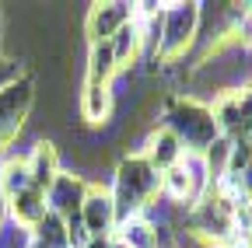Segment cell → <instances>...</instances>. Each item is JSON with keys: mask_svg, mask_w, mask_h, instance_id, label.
Wrapping results in <instances>:
<instances>
[{"mask_svg": "<svg viewBox=\"0 0 252 248\" xmlns=\"http://www.w3.org/2000/svg\"><path fill=\"white\" fill-rule=\"evenodd\" d=\"M109 193H112L119 220L140 217L147 206L158 203V196H161V175L147 165V158L140 150H130V154H123V158L112 165Z\"/></svg>", "mask_w": 252, "mask_h": 248, "instance_id": "6da1fadb", "label": "cell"}, {"mask_svg": "<svg viewBox=\"0 0 252 248\" xmlns=\"http://www.w3.org/2000/svg\"><path fill=\"white\" fill-rule=\"evenodd\" d=\"M161 122L182 140L186 154H203V150L220 137L210 105L189 98V95H186V98H172V102L165 105V119H161Z\"/></svg>", "mask_w": 252, "mask_h": 248, "instance_id": "7a4b0ae2", "label": "cell"}, {"mask_svg": "<svg viewBox=\"0 0 252 248\" xmlns=\"http://www.w3.org/2000/svg\"><path fill=\"white\" fill-rule=\"evenodd\" d=\"M200 21H203V4H165L161 42H158V67L179 63V59L196 46Z\"/></svg>", "mask_w": 252, "mask_h": 248, "instance_id": "3957f363", "label": "cell"}, {"mask_svg": "<svg viewBox=\"0 0 252 248\" xmlns=\"http://www.w3.org/2000/svg\"><path fill=\"white\" fill-rule=\"evenodd\" d=\"M214 122L228 140H252V87L224 91L210 102Z\"/></svg>", "mask_w": 252, "mask_h": 248, "instance_id": "277c9868", "label": "cell"}, {"mask_svg": "<svg viewBox=\"0 0 252 248\" xmlns=\"http://www.w3.org/2000/svg\"><path fill=\"white\" fill-rule=\"evenodd\" d=\"M77 220H81V227L88 231L91 241L116 234L119 213H116V203H112V193H109V182H88V193H84V203L77 210Z\"/></svg>", "mask_w": 252, "mask_h": 248, "instance_id": "5b68a950", "label": "cell"}, {"mask_svg": "<svg viewBox=\"0 0 252 248\" xmlns=\"http://www.w3.org/2000/svg\"><path fill=\"white\" fill-rule=\"evenodd\" d=\"M32 102H35V81L28 74L0 91V150L21 133L25 119L32 112Z\"/></svg>", "mask_w": 252, "mask_h": 248, "instance_id": "8992f818", "label": "cell"}, {"mask_svg": "<svg viewBox=\"0 0 252 248\" xmlns=\"http://www.w3.org/2000/svg\"><path fill=\"white\" fill-rule=\"evenodd\" d=\"M133 21V4L123 0H109V4H91L84 14V32H88V46L94 42H112V35L123 25Z\"/></svg>", "mask_w": 252, "mask_h": 248, "instance_id": "52a82bcc", "label": "cell"}, {"mask_svg": "<svg viewBox=\"0 0 252 248\" xmlns=\"http://www.w3.org/2000/svg\"><path fill=\"white\" fill-rule=\"evenodd\" d=\"M140 154L147 158V165H151L158 175H161V171L182 165L186 147H182V140L165 126V122H154V126L144 133V140H140Z\"/></svg>", "mask_w": 252, "mask_h": 248, "instance_id": "ba28073f", "label": "cell"}, {"mask_svg": "<svg viewBox=\"0 0 252 248\" xmlns=\"http://www.w3.org/2000/svg\"><path fill=\"white\" fill-rule=\"evenodd\" d=\"M84 193H88L84 175L63 168V171L53 178V185L46 189V206H49V213L63 217V220H70V217H77V210H81V203H84Z\"/></svg>", "mask_w": 252, "mask_h": 248, "instance_id": "9c48e42d", "label": "cell"}, {"mask_svg": "<svg viewBox=\"0 0 252 248\" xmlns=\"http://www.w3.org/2000/svg\"><path fill=\"white\" fill-rule=\"evenodd\" d=\"M25 165H28L32 185L42 189V193L53 185V178L63 171V158H60V150H56L53 140H35V143H32L28 154H25Z\"/></svg>", "mask_w": 252, "mask_h": 248, "instance_id": "30bf717a", "label": "cell"}, {"mask_svg": "<svg viewBox=\"0 0 252 248\" xmlns=\"http://www.w3.org/2000/svg\"><path fill=\"white\" fill-rule=\"evenodd\" d=\"M4 210H7L11 224H14L18 231H32V227H35L42 217L49 213V206H46V193L35 189V185H28V189H21L18 196H11V199L4 203Z\"/></svg>", "mask_w": 252, "mask_h": 248, "instance_id": "8fae6325", "label": "cell"}, {"mask_svg": "<svg viewBox=\"0 0 252 248\" xmlns=\"http://www.w3.org/2000/svg\"><path fill=\"white\" fill-rule=\"evenodd\" d=\"M81 119L88 122V126H105V122L112 119V112H116V91L109 87V84H91V81H84V87H81Z\"/></svg>", "mask_w": 252, "mask_h": 248, "instance_id": "7c38bea8", "label": "cell"}, {"mask_svg": "<svg viewBox=\"0 0 252 248\" xmlns=\"http://www.w3.org/2000/svg\"><path fill=\"white\" fill-rule=\"evenodd\" d=\"M112 56H116V63H119V74L123 70H130V67H137L140 59L147 56V42H144V25L133 18L130 25H123L119 32L112 35Z\"/></svg>", "mask_w": 252, "mask_h": 248, "instance_id": "4fadbf2b", "label": "cell"}, {"mask_svg": "<svg viewBox=\"0 0 252 248\" xmlns=\"http://www.w3.org/2000/svg\"><path fill=\"white\" fill-rule=\"evenodd\" d=\"M119 77V63H116V56H112V46L109 42H94L88 46V63H84V81L91 84H109Z\"/></svg>", "mask_w": 252, "mask_h": 248, "instance_id": "5bb4252c", "label": "cell"}, {"mask_svg": "<svg viewBox=\"0 0 252 248\" xmlns=\"http://www.w3.org/2000/svg\"><path fill=\"white\" fill-rule=\"evenodd\" d=\"M28 241L39 245V248H70V231H67V220L56 213H46L42 220L28 231Z\"/></svg>", "mask_w": 252, "mask_h": 248, "instance_id": "9a60e30c", "label": "cell"}, {"mask_svg": "<svg viewBox=\"0 0 252 248\" xmlns=\"http://www.w3.org/2000/svg\"><path fill=\"white\" fill-rule=\"evenodd\" d=\"M32 178H28V165H25V154H7L0 161V199H11L21 189H28Z\"/></svg>", "mask_w": 252, "mask_h": 248, "instance_id": "2e32d148", "label": "cell"}, {"mask_svg": "<svg viewBox=\"0 0 252 248\" xmlns=\"http://www.w3.org/2000/svg\"><path fill=\"white\" fill-rule=\"evenodd\" d=\"M231 150H235V140L228 137H217L203 154H200V161H203V171L210 178V185H220L228 175V165H231Z\"/></svg>", "mask_w": 252, "mask_h": 248, "instance_id": "e0dca14e", "label": "cell"}, {"mask_svg": "<svg viewBox=\"0 0 252 248\" xmlns=\"http://www.w3.org/2000/svg\"><path fill=\"white\" fill-rule=\"evenodd\" d=\"M112 238H119L126 248H154V224L144 213L140 217H126V220H119Z\"/></svg>", "mask_w": 252, "mask_h": 248, "instance_id": "ac0fdd59", "label": "cell"}, {"mask_svg": "<svg viewBox=\"0 0 252 248\" xmlns=\"http://www.w3.org/2000/svg\"><path fill=\"white\" fill-rule=\"evenodd\" d=\"M18 77H25L21 63H18L14 56H7V53H0V91H4L7 84H14Z\"/></svg>", "mask_w": 252, "mask_h": 248, "instance_id": "d6986e66", "label": "cell"}, {"mask_svg": "<svg viewBox=\"0 0 252 248\" xmlns=\"http://www.w3.org/2000/svg\"><path fill=\"white\" fill-rule=\"evenodd\" d=\"M105 248H126V245H123L119 238H109V241H105Z\"/></svg>", "mask_w": 252, "mask_h": 248, "instance_id": "ffe728a7", "label": "cell"}, {"mask_svg": "<svg viewBox=\"0 0 252 248\" xmlns=\"http://www.w3.org/2000/svg\"><path fill=\"white\" fill-rule=\"evenodd\" d=\"M249 32H252V7H249Z\"/></svg>", "mask_w": 252, "mask_h": 248, "instance_id": "44dd1931", "label": "cell"}]
</instances>
